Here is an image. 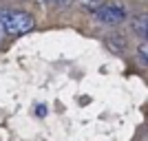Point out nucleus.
I'll list each match as a JSON object with an SVG mask.
<instances>
[{
  "mask_svg": "<svg viewBox=\"0 0 148 141\" xmlns=\"http://www.w3.org/2000/svg\"><path fill=\"white\" fill-rule=\"evenodd\" d=\"M42 5H51V7H69L73 0H40Z\"/></svg>",
  "mask_w": 148,
  "mask_h": 141,
  "instance_id": "nucleus-4",
  "label": "nucleus"
},
{
  "mask_svg": "<svg viewBox=\"0 0 148 141\" xmlns=\"http://www.w3.org/2000/svg\"><path fill=\"white\" fill-rule=\"evenodd\" d=\"M2 13H5V9H0V44H2V40H5L7 31H5V20H2Z\"/></svg>",
  "mask_w": 148,
  "mask_h": 141,
  "instance_id": "nucleus-7",
  "label": "nucleus"
},
{
  "mask_svg": "<svg viewBox=\"0 0 148 141\" xmlns=\"http://www.w3.org/2000/svg\"><path fill=\"white\" fill-rule=\"evenodd\" d=\"M133 29H135V33L139 37L146 35V16H137L135 22H133Z\"/></svg>",
  "mask_w": 148,
  "mask_h": 141,
  "instance_id": "nucleus-3",
  "label": "nucleus"
},
{
  "mask_svg": "<svg viewBox=\"0 0 148 141\" xmlns=\"http://www.w3.org/2000/svg\"><path fill=\"white\" fill-rule=\"evenodd\" d=\"M95 18L102 25H119L126 20V11L117 5H99L95 9Z\"/></svg>",
  "mask_w": 148,
  "mask_h": 141,
  "instance_id": "nucleus-2",
  "label": "nucleus"
},
{
  "mask_svg": "<svg viewBox=\"0 0 148 141\" xmlns=\"http://www.w3.org/2000/svg\"><path fill=\"white\" fill-rule=\"evenodd\" d=\"M137 53H139V60H142V64H146V40H144V37H142V44H139Z\"/></svg>",
  "mask_w": 148,
  "mask_h": 141,
  "instance_id": "nucleus-6",
  "label": "nucleus"
},
{
  "mask_svg": "<svg viewBox=\"0 0 148 141\" xmlns=\"http://www.w3.org/2000/svg\"><path fill=\"white\" fill-rule=\"evenodd\" d=\"M77 2H80V5H84L86 9H97L104 0H77Z\"/></svg>",
  "mask_w": 148,
  "mask_h": 141,
  "instance_id": "nucleus-5",
  "label": "nucleus"
},
{
  "mask_svg": "<svg viewBox=\"0 0 148 141\" xmlns=\"http://www.w3.org/2000/svg\"><path fill=\"white\" fill-rule=\"evenodd\" d=\"M5 20V31L9 35H22L36 29V18L29 11H20V9H5L2 13Z\"/></svg>",
  "mask_w": 148,
  "mask_h": 141,
  "instance_id": "nucleus-1",
  "label": "nucleus"
}]
</instances>
